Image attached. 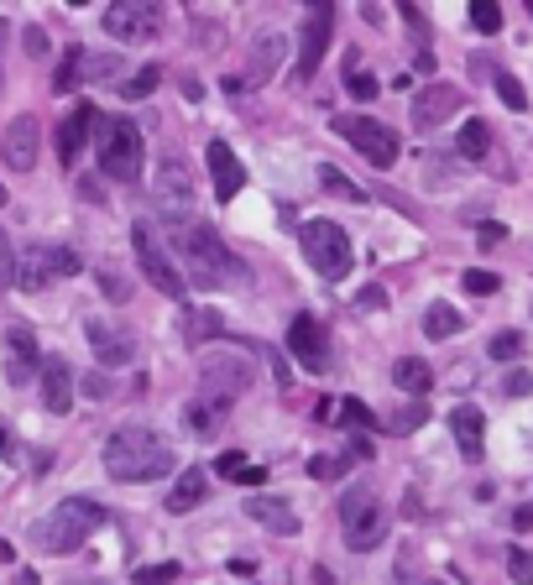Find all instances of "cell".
I'll return each mask as SVG.
<instances>
[{
  "instance_id": "1",
  "label": "cell",
  "mask_w": 533,
  "mask_h": 585,
  "mask_svg": "<svg viewBox=\"0 0 533 585\" xmlns=\"http://www.w3.org/2000/svg\"><path fill=\"white\" fill-rule=\"evenodd\" d=\"M168 241H173V251L183 256V283H194V288H204V293L230 288L236 277H246V267L230 256V246L220 241L215 225L168 215Z\"/></svg>"
},
{
  "instance_id": "2",
  "label": "cell",
  "mask_w": 533,
  "mask_h": 585,
  "mask_svg": "<svg viewBox=\"0 0 533 585\" xmlns=\"http://www.w3.org/2000/svg\"><path fill=\"white\" fill-rule=\"evenodd\" d=\"M173 465H178V455L157 429L126 424V429H115L105 439V471L115 481H157V476H168Z\"/></svg>"
},
{
  "instance_id": "3",
  "label": "cell",
  "mask_w": 533,
  "mask_h": 585,
  "mask_svg": "<svg viewBox=\"0 0 533 585\" xmlns=\"http://www.w3.org/2000/svg\"><path fill=\"white\" fill-rule=\"evenodd\" d=\"M105 523V507L100 502H89V497H68V502H58L48 518H42L37 528H32V538L48 554H74V549H84V538L95 533Z\"/></svg>"
},
{
  "instance_id": "4",
  "label": "cell",
  "mask_w": 533,
  "mask_h": 585,
  "mask_svg": "<svg viewBox=\"0 0 533 585\" xmlns=\"http://www.w3.org/2000/svg\"><path fill=\"white\" fill-rule=\"evenodd\" d=\"M298 246H304L309 267L324 277V283H340V277L351 272V262H356L351 236H345L335 220H309L304 230H298Z\"/></svg>"
},
{
  "instance_id": "5",
  "label": "cell",
  "mask_w": 533,
  "mask_h": 585,
  "mask_svg": "<svg viewBox=\"0 0 533 585\" xmlns=\"http://www.w3.org/2000/svg\"><path fill=\"white\" fill-rule=\"evenodd\" d=\"M340 528H345V544H351L356 554L377 549L382 533H387V507L372 486H351L340 497Z\"/></svg>"
},
{
  "instance_id": "6",
  "label": "cell",
  "mask_w": 533,
  "mask_h": 585,
  "mask_svg": "<svg viewBox=\"0 0 533 585\" xmlns=\"http://www.w3.org/2000/svg\"><path fill=\"white\" fill-rule=\"evenodd\" d=\"M131 246H136V267H142V277L162 293V298H189V283H183V272L173 262V251L162 246V236L147 225V220H136L131 230Z\"/></svg>"
},
{
  "instance_id": "7",
  "label": "cell",
  "mask_w": 533,
  "mask_h": 585,
  "mask_svg": "<svg viewBox=\"0 0 533 585\" xmlns=\"http://www.w3.org/2000/svg\"><path fill=\"white\" fill-rule=\"evenodd\" d=\"M251 387V361L246 356H230V350H210V356H199V397L204 403H215L230 413V403Z\"/></svg>"
},
{
  "instance_id": "8",
  "label": "cell",
  "mask_w": 533,
  "mask_h": 585,
  "mask_svg": "<svg viewBox=\"0 0 533 585\" xmlns=\"http://www.w3.org/2000/svg\"><path fill=\"white\" fill-rule=\"evenodd\" d=\"M100 173L115 183L142 178V131L131 121H105L100 126Z\"/></svg>"
},
{
  "instance_id": "9",
  "label": "cell",
  "mask_w": 533,
  "mask_h": 585,
  "mask_svg": "<svg viewBox=\"0 0 533 585\" xmlns=\"http://www.w3.org/2000/svg\"><path fill=\"white\" fill-rule=\"evenodd\" d=\"M335 131H340L366 162H372V168H392V162H398V152H403L398 131L382 126V121H372V115H335Z\"/></svg>"
},
{
  "instance_id": "10",
  "label": "cell",
  "mask_w": 533,
  "mask_h": 585,
  "mask_svg": "<svg viewBox=\"0 0 533 585\" xmlns=\"http://www.w3.org/2000/svg\"><path fill=\"white\" fill-rule=\"evenodd\" d=\"M84 262L68 246H32L27 256H16V288L27 293H42L48 283H58V277H74Z\"/></svg>"
},
{
  "instance_id": "11",
  "label": "cell",
  "mask_w": 533,
  "mask_h": 585,
  "mask_svg": "<svg viewBox=\"0 0 533 585\" xmlns=\"http://www.w3.org/2000/svg\"><path fill=\"white\" fill-rule=\"evenodd\" d=\"M100 21H105V32H110L115 42H126V48H142V42H152V37L162 32V11L147 6V0H126V6H110Z\"/></svg>"
},
{
  "instance_id": "12",
  "label": "cell",
  "mask_w": 533,
  "mask_h": 585,
  "mask_svg": "<svg viewBox=\"0 0 533 585\" xmlns=\"http://www.w3.org/2000/svg\"><path fill=\"white\" fill-rule=\"evenodd\" d=\"M37 152H42V126L37 115H16L6 126V142H0V157H6L11 173H32L37 168Z\"/></svg>"
},
{
  "instance_id": "13",
  "label": "cell",
  "mask_w": 533,
  "mask_h": 585,
  "mask_svg": "<svg viewBox=\"0 0 533 585\" xmlns=\"http://www.w3.org/2000/svg\"><path fill=\"white\" fill-rule=\"evenodd\" d=\"M335 27V6H309L304 16V37H298V79H314V68L324 58V42Z\"/></svg>"
},
{
  "instance_id": "14",
  "label": "cell",
  "mask_w": 533,
  "mask_h": 585,
  "mask_svg": "<svg viewBox=\"0 0 533 585\" xmlns=\"http://www.w3.org/2000/svg\"><path fill=\"white\" fill-rule=\"evenodd\" d=\"M460 105H466V95H460L455 84H429V89H419V95H413V126H419V131H434V126H445Z\"/></svg>"
},
{
  "instance_id": "15",
  "label": "cell",
  "mask_w": 533,
  "mask_h": 585,
  "mask_svg": "<svg viewBox=\"0 0 533 585\" xmlns=\"http://www.w3.org/2000/svg\"><path fill=\"white\" fill-rule=\"evenodd\" d=\"M288 350L298 356V366H304V371H324L330 350H324V330H319L314 314H298V319L288 324Z\"/></svg>"
},
{
  "instance_id": "16",
  "label": "cell",
  "mask_w": 533,
  "mask_h": 585,
  "mask_svg": "<svg viewBox=\"0 0 533 585\" xmlns=\"http://www.w3.org/2000/svg\"><path fill=\"white\" fill-rule=\"evenodd\" d=\"M37 371H42V356H37V335H32V330H21V324H16V330L6 335V382H11V387H27V382L37 377Z\"/></svg>"
},
{
  "instance_id": "17",
  "label": "cell",
  "mask_w": 533,
  "mask_h": 585,
  "mask_svg": "<svg viewBox=\"0 0 533 585\" xmlns=\"http://www.w3.org/2000/svg\"><path fill=\"white\" fill-rule=\"evenodd\" d=\"M37 382H42V408H48V413H68V408H74V371H68L63 356H42Z\"/></svg>"
},
{
  "instance_id": "18",
  "label": "cell",
  "mask_w": 533,
  "mask_h": 585,
  "mask_svg": "<svg viewBox=\"0 0 533 585\" xmlns=\"http://www.w3.org/2000/svg\"><path fill=\"white\" fill-rule=\"evenodd\" d=\"M189 194H194L189 162H183L178 152H168V157L157 162V199H162V204H173L178 215H183V204H189Z\"/></svg>"
},
{
  "instance_id": "19",
  "label": "cell",
  "mask_w": 533,
  "mask_h": 585,
  "mask_svg": "<svg viewBox=\"0 0 533 585\" xmlns=\"http://www.w3.org/2000/svg\"><path fill=\"white\" fill-rule=\"evenodd\" d=\"M89 126H95V105H84V100L63 115V126H58V157H63V168H74V162H79V152L89 142Z\"/></svg>"
},
{
  "instance_id": "20",
  "label": "cell",
  "mask_w": 533,
  "mask_h": 585,
  "mask_svg": "<svg viewBox=\"0 0 533 585\" xmlns=\"http://www.w3.org/2000/svg\"><path fill=\"white\" fill-rule=\"evenodd\" d=\"M89 345H95V361L100 366H126L136 356V345L126 330H110L105 319H89Z\"/></svg>"
},
{
  "instance_id": "21",
  "label": "cell",
  "mask_w": 533,
  "mask_h": 585,
  "mask_svg": "<svg viewBox=\"0 0 533 585\" xmlns=\"http://www.w3.org/2000/svg\"><path fill=\"white\" fill-rule=\"evenodd\" d=\"M204 157H210V173H215V199H220V204H230V199L241 194V183H246L236 152H230L225 142H210V152H204Z\"/></svg>"
},
{
  "instance_id": "22",
  "label": "cell",
  "mask_w": 533,
  "mask_h": 585,
  "mask_svg": "<svg viewBox=\"0 0 533 585\" xmlns=\"http://www.w3.org/2000/svg\"><path fill=\"white\" fill-rule=\"evenodd\" d=\"M283 48H288L283 32H262L257 42H251V63H246V79L241 84H267L272 68H277V58H283Z\"/></svg>"
},
{
  "instance_id": "23",
  "label": "cell",
  "mask_w": 533,
  "mask_h": 585,
  "mask_svg": "<svg viewBox=\"0 0 533 585\" xmlns=\"http://www.w3.org/2000/svg\"><path fill=\"white\" fill-rule=\"evenodd\" d=\"M246 512H251V523H262L267 533H283V538H293V533H298V512H293V502L257 497V502H246Z\"/></svg>"
},
{
  "instance_id": "24",
  "label": "cell",
  "mask_w": 533,
  "mask_h": 585,
  "mask_svg": "<svg viewBox=\"0 0 533 585\" xmlns=\"http://www.w3.org/2000/svg\"><path fill=\"white\" fill-rule=\"evenodd\" d=\"M450 429H455V444H460V455L466 460H481V434H486V418H481V408H455L450 413Z\"/></svg>"
},
{
  "instance_id": "25",
  "label": "cell",
  "mask_w": 533,
  "mask_h": 585,
  "mask_svg": "<svg viewBox=\"0 0 533 585\" xmlns=\"http://www.w3.org/2000/svg\"><path fill=\"white\" fill-rule=\"evenodd\" d=\"M204 491H210V476H204L199 465H189V471L178 476V486L168 491V502H162V507H168V512H178V518H183V512H194V507L204 502Z\"/></svg>"
},
{
  "instance_id": "26",
  "label": "cell",
  "mask_w": 533,
  "mask_h": 585,
  "mask_svg": "<svg viewBox=\"0 0 533 585\" xmlns=\"http://www.w3.org/2000/svg\"><path fill=\"white\" fill-rule=\"evenodd\" d=\"M183 429H189L194 439H215V434L225 429V408H215V403H204V397H194V403L183 408Z\"/></svg>"
},
{
  "instance_id": "27",
  "label": "cell",
  "mask_w": 533,
  "mask_h": 585,
  "mask_svg": "<svg viewBox=\"0 0 533 585\" xmlns=\"http://www.w3.org/2000/svg\"><path fill=\"white\" fill-rule=\"evenodd\" d=\"M392 382H398L403 392H413V397H424L434 387V371H429L424 356H403L398 366H392Z\"/></svg>"
},
{
  "instance_id": "28",
  "label": "cell",
  "mask_w": 533,
  "mask_h": 585,
  "mask_svg": "<svg viewBox=\"0 0 533 585\" xmlns=\"http://www.w3.org/2000/svg\"><path fill=\"white\" fill-rule=\"evenodd\" d=\"M460 330H466V314L450 309V303H429V309H424V335L429 340H450Z\"/></svg>"
},
{
  "instance_id": "29",
  "label": "cell",
  "mask_w": 533,
  "mask_h": 585,
  "mask_svg": "<svg viewBox=\"0 0 533 585\" xmlns=\"http://www.w3.org/2000/svg\"><path fill=\"white\" fill-rule=\"evenodd\" d=\"M455 152L466 162H481L486 152H492V126H486V121H466V126H460V136H455Z\"/></svg>"
},
{
  "instance_id": "30",
  "label": "cell",
  "mask_w": 533,
  "mask_h": 585,
  "mask_svg": "<svg viewBox=\"0 0 533 585\" xmlns=\"http://www.w3.org/2000/svg\"><path fill=\"white\" fill-rule=\"evenodd\" d=\"M215 471H220L225 481H241V486H257V481H267L262 465H251V460H246V455H236V450L220 455V460H215Z\"/></svg>"
},
{
  "instance_id": "31",
  "label": "cell",
  "mask_w": 533,
  "mask_h": 585,
  "mask_svg": "<svg viewBox=\"0 0 533 585\" xmlns=\"http://www.w3.org/2000/svg\"><path fill=\"white\" fill-rule=\"evenodd\" d=\"M345 89H351L356 100H372V95H382L377 79H372V68H361V53H345Z\"/></svg>"
},
{
  "instance_id": "32",
  "label": "cell",
  "mask_w": 533,
  "mask_h": 585,
  "mask_svg": "<svg viewBox=\"0 0 533 585\" xmlns=\"http://www.w3.org/2000/svg\"><path fill=\"white\" fill-rule=\"evenodd\" d=\"M319 189H324V194H335V199H351V204H366V189H356V183H351V178H345L340 168H330V162H324V168H319Z\"/></svg>"
},
{
  "instance_id": "33",
  "label": "cell",
  "mask_w": 533,
  "mask_h": 585,
  "mask_svg": "<svg viewBox=\"0 0 533 585\" xmlns=\"http://www.w3.org/2000/svg\"><path fill=\"white\" fill-rule=\"evenodd\" d=\"M492 84H497V100L507 105V110H528V95H523V84L507 74V68H497L492 74Z\"/></svg>"
},
{
  "instance_id": "34",
  "label": "cell",
  "mask_w": 533,
  "mask_h": 585,
  "mask_svg": "<svg viewBox=\"0 0 533 585\" xmlns=\"http://www.w3.org/2000/svg\"><path fill=\"white\" fill-rule=\"evenodd\" d=\"M471 27H476L481 37H497V32H502V11L492 6V0H476V6H471Z\"/></svg>"
},
{
  "instance_id": "35",
  "label": "cell",
  "mask_w": 533,
  "mask_h": 585,
  "mask_svg": "<svg viewBox=\"0 0 533 585\" xmlns=\"http://www.w3.org/2000/svg\"><path fill=\"white\" fill-rule=\"evenodd\" d=\"M157 79H162V74H157V63H147V68H136V74L126 79L121 95H126V100H147L152 89H157Z\"/></svg>"
},
{
  "instance_id": "36",
  "label": "cell",
  "mask_w": 533,
  "mask_h": 585,
  "mask_svg": "<svg viewBox=\"0 0 533 585\" xmlns=\"http://www.w3.org/2000/svg\"><path fill=\"white\" fill-rule=\"evenodd\" d=\"M518 356H523V335L518 330L492 335V361H518Z\"/></svg>"
},
{
  "instance_id": "37",
  "label": "cell",
  "mask_w": 533,
  "mask_h": 585,
  "mask_svg": "<svg viewBox=\"0 0 533 585\" xmlns=\"http://www.w3.org/2000/svg\"><path fill=\"white\" fill-rule=\"evenodd\" d=\"M507 575H513V585H533V554L528 549H507Z\"/></svg>"
},
{
  "instance_id": "38",
  "label": "cell",
  "mask_w": 533,
  "mask_h": 585,
  "mask_svg": "<svg viewBox=\"0 0 533 585\" xmlns=\"http://www.w3.org/2000/svg\"><path fill=\"white\" fill-rule=\"evenodd\" d=\"M309 476H314V481H340V476H345V460H340V455H314V460H309Z\"/></svg>"
},
{
  "instance_id": "39",
  "label": "cell",
  "mask_w": 533,
  "mask_h": 585,
  "mask_svg": "<svg viewBox=\"0 0 533 585\" xmlns=\"http://www.w3.org/2000/svg\"><path fill=\"white\" fill-rule=\"evenodd\" d=\"M79 74H84V58H79V48H74V53L63 58L58 79H53V89H58V95H68V89H74V79H79Z\"/></svg>"
},
{
  "instance_id": "40",
  "label": "cell",
  "mask_w": 533,
  "mask_h": 585,
  "mask_svg": "<svg viewBox=\"0 0 533 585\" xmlns=\"http://www.w3.org/2000/svg\"><path fill=\"white\" fill-rule=\"evenodd\" d=\"M183 570L178 565H142V570H136V585H173Z\"/></svg>"
},
{
  "instance_id": "41",
  "label": "cell",
  "mask_w": 533,
  "mask_h": 585,
  "mask_svg": "<svg viewBox=\"0 0 533 585\" xmlns=\"http://www.w3.org/2000/svg\"><path fill=\"white\" fill-rule=\"evenodd\" d=\"M220 330V314H210V309H199L194 319H189V345H199L204 335H215Z\"/></svg>"
},
{
  "instance_id": "42",
  "label": "cell",
  "mask_w": 533,
  "mask_h": 585,
  "mask_svg": "<svg viewBox=\"0 0 533 585\" xmlns=\"http://www.w3.org/2000/svg\"><path fill=\"white\" fill-rule=\"evenodd\" d=\"M419 424H424V403H413V408H398V413H392V424H387V429H398V434H413Z\"/></svg>"
},
{
  "instance_id": "43",
  "label": "cell",
  "mask_w": 533,
  "mask_h": 585,
  "mask_svg": "<svg viewBox=\"0 0 533 585\" xmlns=\"http://www.w3.org/2000/svg\"><path fill=\"white\" fill-rule=\"evenodd\" d=\"M16 283V251H11V236L0 230V288Z\"/></svg>"
},
{
  "instance_id": "44",
  "label": "cell",
  "mask_w": 533,
  "mask_h": 585,
  "mask_svg": "<svg viewBox=\"0 0 533 585\" xmlns=\"http://www.w3.org/2000/svg\"><path fill=\"white\" fill-rule=\"evenodd\" d=\"M84 74H89V79L121 74V53H105V58H84Z\"/></svg>"
},
{
  "instance_id": "45",
  "label": "cell",
  "mask_w": 533,
  "mask_h": 585,
  "mask_svg": "<svg viewBox=\"0 0 533 585\" xmlns=\"http://www.w3.org/2000/svg\"><path fill=\"white\" fill-rule=\"evenodd\" d=\"M502 283H497V272H481V267H471L466 272V293H497Z\"/></svg>"
},
{
  "instance_id": "46",
  "label": "cell",
  "mask_w": 533,
  "mask_h": 585,
  "mask_svg": "<svg viewBox=\"0 0 533 585\" xmlns=\"http://www.w3.org/2000/svg\"><path fill=\"white\" fill-rule=\"evenodd\" d=\"M16 455H21V444H16V429L6 424V413H0V460H6V465H16Z\"/></svg>"
},
{
  "instance_id": "47",
  "label": "cell",
  "mask_w": 533,
  "mask_h": 585,
  "mask_svg": "<svg viewBox=\"0 0 533 585\" xmlns=\"http://www.w3.org/2000/svg\"><path fill=\"white\" fill-rule=\"evenodd\" d=\"M21 42H27V58H48L53 48H48V32H42V27H27V32H21Z\"/></svg>"
},
{
  "instance_id": "48",
  "label": "cell",
  "mask_w": 533,
  "mask_h": 585,
  "mask_svg": "<svg viewBox=\"0 0 533 585\" xmlns=\"http://www.w3.org/2000/svg\"><path fill=\"white\" fill-rule=\"evenodd\" d=\"M340 413L351 418V424H372V408H366L361 397H345V403H340Z\"/></svg>"
},
{
  "instance_id": "49",
  "label": "cell",
  "mask_w": 533,
  "mask_h": 585,
  "mask_svg": "<svg viewBox=\"0 0 533 585\" xmlns=\"http://www.w3.org/2000/svg\"><path fill=\"white\" fill-rule=\"evenodd\" d=\"M507 392H513V397H528V392H533V377H528V371H507Z\"/></svg>"
},
{
  "instance_id": "50",
  "label": "cell",
  "mask_w": 533,
  "mask_h": 585,
  "mask_svg": "<svg viewBox=\"0 0 533 585\" xmlns=\"http://www.w3.org/2000/svg\"><path fill=\"white\" fill-rule=\"evenodd\" d=\"M382 303H387L382 288H361V293H356V309H382Z\"/></svg>"
},
{
  "instance_id": "51",
  "label": "cell",
  "mask_w": 533,
  "mask_h": 585,
  "mask_svg": "<svg viewBox=\"0 0 533 585\" xmlns=\"http://www.w3.org/2000/svg\"><path fill=\"white\" fill-rule=\"evenodd\" d=\"M84 392H89V397H105V392H110V382L100 377V371H89V377H84Z\"/></svg>"
},
{
  "instance_id": "52",
  "label": "cell",
  "mask_w": 533,
  "mask_h": 585,
  "mask_svg": "<svg viewBox=\"0 0 533 585\" xmlns=\"http://www.w3.org/2000/svg\"><path fill=\"white\" fill-rule=\"evenodd\" d=\"M513 523H518V528H533V507H518V512H513Z\"/></svg>"
},
{
  "instance_id": "53",
  "label": "cell",
  "mask_w": 533,
  "mask_h": 585,
  "mask_svg": "<svg viewBox=\"0 0 533 585\" xmlns=\"http://www.w3.org/2000/svg\"><path fill=\"white\" fill-rule=\"evenodd\" d=\"M0 565H11V544H6V538H0Z\"/></svg>"
},
{
  "instance_id": "54",
  "label": "cell",
  "mask_w": 533,
  "mask_h": 585,
  "mask_svg": "<svg viewBox=\"0 0 533 585\" xmlns=\"http://www.w3.org/2000/svg\"><path fill=\"white\" fill-rule=\"evenodd\" d=\"M6 37H11V27H6V21H0V48H6Z\"/></svg>"
},
{
  "instance_id": "55",
  "label": "cell",
  "mask_w": 533,
  "mask_h": 585,
  "mask_svg": "<svg viewBox=\"0 0 533 585\" xmlns=\"http://www.w3.org/2000/svg\"><path fill=\"white\" fill-rule=\"evenodd\" d=\"M79 585H105V580H79Z\"/></svg>"
},
{
  "instance_id": "56",
  "label": "cell",
  "mask_w": 533,
  "mask_h": 585,
  "mask_svg": "<svg viewBox=\"0 0 533 585\" xmlns=\"http://www.w3.org/2000/svg\"><path fill=\"white\" fill-rule=\"evenodd\" d=\"M0 204H6V183H0Z\"/></svg>"
},
{
  "instance_id": "57",
  "label": "cell",
  "mask_w": 533,
  "mask_h": 585,
  "mask_svg": "<svg viewBox=\"0 0 533 585\" xmlns=\"http://www.w3.org/2000/svg\"><path fill=\"white\" fill-rule=\"evenodd\" d=\"M424 585H445V580H424Z\"/></svg>"
},
{
  "instance_id": "58",
  "label": "cell",
  "mask_w": 533,
  "mask_h": 585,
  "mask_svg": "<svg viewBox=\"0 0 533 585\" xmlns=\"http://www.w3.org/2000/svg\"><path fill=\"white\" fill-rule=\"evenodd\" d=\"M528 11H533V6H528Z\"/></svg>"
}]
</instances>
